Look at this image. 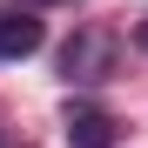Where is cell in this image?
Masks as SVG:
<instances>
[{
  "label": "cell",
  "instance_id": "1",
  "mask_svg": "<svg viewBox=\"0 0 148 148\" xmlns=\"http://www.w3.org/2000/svg\"><path fill=\"white\" fill-rule=\"evenodd\" d=\"M114 47H121V40H114L108 27H81V34L61 47V74H67L74 88H94V81H108V74H114Z\"/></svg>",
  "mask_w": 148,
  "mask_h": 148
},
{
  "label": "cell",
  "instance_id": "2",
  "mask_svg": "<svg viewBox=\"0 0 148 148\" xmlns=\"http://www.w3.org/2000/svg\"><path fill=\"white\" fill-rule=\"evenodd\" d=\"M40 40H47V27H40V14H34V7H0V61L34 54Z\"/></svg>",
  "mask_w": 148,
  "mask_h": 148
},
{
  "label": "cell",
  "instance_id": "3",
  "mask_svg": "<svg viewBox=\"0 0 148 148\" xmlns=\"http://www.w3.org/2000/svg\"><path fill=\"white\" fill-rule=\"evenodd\" d=\"M67 141L74 148H114V121L101 108H67Z\"/></svg>",
  "mask_w": 148,
  "mask_h": 148
},
{
  "label": "cell",
  "instance_id": "4",
  "mask_svg": "<svg viewBox=\"0 0 148 148\" xmlns=\"http://www.w3.org/2000/svg\"><path fill=\"white\" fill-rule=\"evenodd\" d=\"M0 148H14V141H7V135H0Z\"/></svg>",
  "mask_w": 148,
  "mask_h": 148
}]
</instances>
